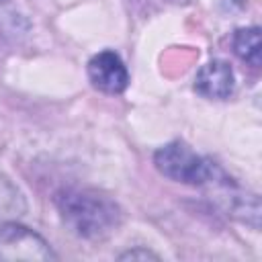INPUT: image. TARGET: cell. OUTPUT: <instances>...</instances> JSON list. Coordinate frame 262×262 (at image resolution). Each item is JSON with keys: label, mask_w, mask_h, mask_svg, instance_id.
Returning <instances> with one entry per match:
<instances>
[{"label": "cell", "mask_w": 262, "mask_h": 262, "mask_svg": "<svg viewBox=\"0 0 262 262\" xmlns=\"http://www.w3.org/2000/svg\"><path fill=\"white\" fill-rule=\"evenodd\" d=\"M194 88L201 96L205 98H215V100H223L227 98L233 88H235V78H233V70L229 68L227 61L223 59H213L209 63H205L196 78H194Z\"/></svg>", "instance_id": "5"}, {"label": "cell", "mask_w": 262, "mask_h": 262, "mask_svg": "<svg viewBox=\"0 0 262 262\" xmlns=\"http://www.w3.org/2000/svg\"><path fill=\"white\" fill-rule=\"evenodd\" d=\"M119 260H158V256L154 252H149V250L135 248V250H129V252L121 254Z\"/></svg>", "instance_id": "8"}, {"label": "cell", "mask_w": 262, "mask_h": 262, "mask_svg": "<svg viewBox=\"0 0 262 262\" xmlns=\"http://www.w3.org/2000/svg\"><path fill=\"white\" fill-rule=\"evenodd\" d=\"M27 211V203L23 192L16 188L12 180L0 174V223L16 221Z\"/></svg>", "instance_id": "6"}, {"label": "cell", "mask_w": 262, "mask_h": 262, "mask_svg": "<svg viewBox=\"0 0 262 262\" xmlns=\"http://www.w3.org/2000/svg\"><path fill=\"white\" fill-rule=\"evenodd\" d=\"M55 207L72 233L92 242L106 239L123 221L119 205L92 188L76 186L59 190L55 194Z\"/></svg>", "instance_id": "1"}, {"label": "cell", "mask_w": 262, "mask_h": 262, "mask_svg": "<svg viewBox=\"0 0 262 262\" xmlns=\"http://www.w3.org/2000/svg\"><path fill=\"white\" fill-rule=\"evenodd\" d=\"M88 78L94 88L106 94H121L129 82V74L123 59L111 49L96 53L88 61Z\"/></svg>", "instance_id": "4"}, {"label": "cell", "mask_w": 262, "mask_h": 262, "mask_svg": "<svg viewBox=\"0 0 262 262\" xmlns=\"http://www.w3.org/2000/svg\"><path fill=\"white\" fill-rule=\"evenodd\" d=\"M233 51L239 59L250 63L252 68H258L262 61V49H260V29L248 27L239 29L233 35Z\"/></svg>", "instance_id": "7"}, {"label": "cell", "mask_w": 262, "mask_h": 262, "mask_svg": "<svg viewBox=\"0 0 262 262\" xmlns=\"http://www.w3.org/2000/svg\"><path fill=\"white\" fill-rule=\"evenodd\" d=\"M0 260H55L49 244L33 229L6 221L0 223Z\"/></svg>", "instance_id": "3"}, {"label": "cell", "mask_w": 262, "mask_h": 262, "mask_svg": "<svg viewBox=\"0 0 262 262\" xmlns=\"http://www.w3.org/2000/svg\"><path fill=\"white\" fill-rule=\"evenodd\" d=\"M154 164L166 178L190 186H207L225 180L217 164L199 156L184 141H172L160 147L154 156Z\"/></svg>", "instance_id": "2"}]
</instances>
